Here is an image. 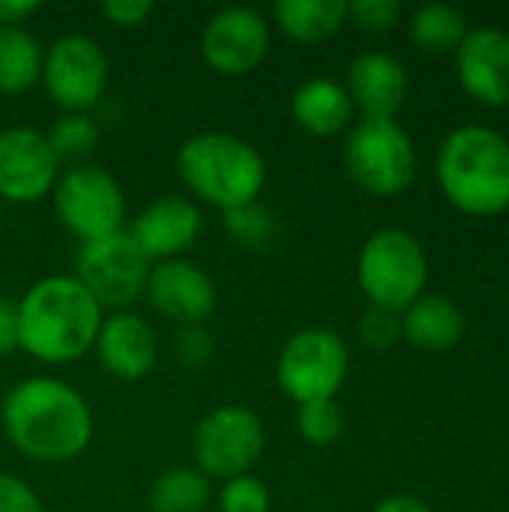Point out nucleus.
Returning a JSON list of instances; mask_svg holds the SVG:
<instances>
[{"instance_id": "dca6fc26", "label": "nucleus", "mask_w": 509, "mask_h": 512, "mask_svg": "<svg viewBox=\"0 0 509 512\" xmlns=\"http://www.w3.org/2000/svg\"><path fill=\"white\" fill-rule=\"evenodd\" d=\"M99 366L117 381H141L156 369L159 342L153 327L135 312H111L102 318L93 342Z\"/></svg>"}, {"instance_id": "39448f33", "label": "nucleus", "mask_w": 509, "mask_h": 512, "mask_svg": "<svg viewBox=\"0 0 509 512\" xmlns=\"http://www.w3.org/2000/svg\"><path fill=\"white\" fill-rule=\"evenodd\" d=\"M426 276V252L420 240L402 228H381L360 249L357 282L375 309L405 312L420 300Z\"/></svg>"}, {"instance_id": "1a4fd4ad", "label": "nucleus", "mask_w": 509, "mask_h": 512, "mask_svg": "<svg viewBox=\"0 0 509 512\" xmlns=\"http://www.w3.org/2000/svg\"><path fill=\"white\" fill-rule=\"evenodd\" d=\"M348 375V348L327 327H306L294 333L276 360V381L297 405L336 399Z\"/></svg>"}, {"instance_id": "c9c22d12", "label": "nucleus", "mask_w": 509, "mask_h": 512, "mask_svg": "<svg viewBox=\"0 0 509 512\" xmlns=\"http://www.w3.org/2000/svg\"><path fill=\"white\" fill-rule=\"evenodd\" d=\"M375 512H432L420 498H411V495H393L387 501H381Z\"/></svg>"}, {"instance_id": "f257e3e1", "label": "nucleus", "mask_w": 509, "mask_h": 512, "mask_svg": "<svg viewBox=\"0 0 509 512\" xmlns=\"http://www.w3.org/2000/svg\"><path fill=\"white\" fill-rule=\"evenodd\" d=\"M0 420L9 444L39 465H66L93 441L90 402L51 375L18 381L0 405Z\"/></svg>"}, {"instance_id": "20e7f679", "label": "nucleus", "mask_w": 509, "mask_h": 512, "mask_svg": "<svg viewBox=\"0 0 509 512\" xmlns=\"http://www.w3.org/2000/svg\"><path fill=\"white\" fill-rule=\"evenodd\" d=\"M438 183L471 216L509 207V144L486 126L456 129L438 153Z\"/></svg>"}, {"instance_id": "f03ea898", "label": "nucleus", "mask_w": 509, "mask_h": 512, "mask_svg": "<svg viewBox=\"0 0 509 512\" xmlns=\"http://www.w3.org/2000/svg\"><path fill=\"white\" fill-rule=\"evenodd\" d=\"M102 318V306L75 276H45L18 300V351L45 366L75 363L93 351Z\"/></svg>"}, {"instance_id": "4be33fe9", "label": "nucleus", "mask_w": 509, "mask_h": 512, "mask_svg": "<svg viewBox=\"0 0 509 512\" xmlns=\"http://www.w3.org/2000/svg\"><path fill=\"white\" fill-rule=\"evenodd\" d=\"M45 48L27 27H0V93L21 96L42 78Z\"/></svg>"}, {"instance_id": "5701e85b", "label": "nucleus", "mask_w": 509, "mask_h": 512, "mask_svg": "<svg viewBox=\"0 0 509 512\" xmlns=\"http://www.w3.org/2000/svg\"><path fill=\"white\" fill-rule=\"evenodd\" d=\"M213 498L210 477L192 468L162 471L150 486V510L153 512H204Z\"/></svg>"}, {"instance_id": "0eeeda50", "label": "nucleus", "mask_w": 509, "mask_h": 512, "mask_svg": "<svg viewBox=\"0 0 509 512\" xmlns=\"http://www.w3.org/2000/svg\"><path fill=\"white\" fill-rule=\"evenodd\" d=\"M51 201L60 225L78 243H93L123 231L126 198L120 183L105 168L87 162L66 168L54 183Z\"/></svg>"}, {"instance_id": "9b49d317", "label": "nucleus", "mask_w": 509, "mask_h": 512, "mask_svg": "<svg viewBox=\"0 0 509 512\" xmlns=\"http://www.w3.org/2000/svg\"><path fill=\"white\" fill-rule=\"evenodd\" d=\"M108 72V57L93 36L66 33L45 48L39 81L60 111L90 114V108L105 96Z\"/></svg>"}, {"instance_id": "6ab92c4d", "label": "nucleus", "mask_w": 509, "mask_h": 512, "mask_svg": "<svg viewBox=\"0 0 509 512\" xmlns=\"http://www.w3.org/2000/svg\"><path fill=\"white\" fill-rule=\"evenodd\" d=\"M291 114L297 120V126L309 135L318 138H330L339 135L354 114V102L348 96V90L333 81V78H312L303 81L294 96H291Z\"/></svg>"}, {"instance_id": "6e6552de", "label": "nucleus", "mask_w": 509, "mask_h": 512, "mask_svg": "<svg viewBox=\"0 0 509 512\" xmlns=\"http://www.w3.org/2000/svg\"><path fill=\"white\" fill-rule=\"evenodd\" d=\"M345 168L360 189L381 198L399 195L414 180V144L396 120L363 117L345 141Z\"/></svg>"}, {"instance_id": "423d86ee", "label": "nucleus", "mask_w": 509, "mask_h": 512, "mask_svg": "<svg viewBox=\"0 0 509 512\" xmlns=\"http://www.w3.org/2000/svg\"><path fill=\"white\" fill-rule=\"evenodd\" d=\"M267 450L264 420L246 405H219L201 417L192 435L195 468L210 480L252 474Z\"/></svg>"}, {"instance_id": "f8f14e48", "label": "nucleus", "mask_w": 509, "mask_h": 512, "mask_svg": "<svg viewBox=\"0 0 509 512\" xmlns=\"http://www.w3.org/2000/svg\"><path fill=\"white\" fill-rule=\"evenodd\" d=\"M273 45L267 18L252 6H225L219 9L201 36V54L207 66L225 78H240L255 72Z\"/></svg>"}, {"instance_id": "c85d7f7f", "label": "nucleus", "mask_w": 509, "mask_h": 512, "mask_svg": "<svg viewBox=\"0 0 509 512\" xmlns=\"http://www.w3.org/2000/svg\"><path fill=\"white\" fill-rule=\"evenodd\" d=\"M171 348H174V357L183 369H204L216 357V339L207 330V324L177 327Z\"/></svg>"}, {"instance_id": "2f4dec72", "label": "nucleus", "mask_w": 509, "mask_h": 512, "mask_svg": "<svg viewBox=\"0 0 509 512\" xmlns=\"http://www.w3.org/2000/svg\"><path fill=\"white\" fill-rule=\"evenodd\" d=\"M0 512H42V501L21 477L0 471Z\"/></svg>"}, {"instance_id": "bb28decb", "label": "nucleus", "mask_w": 509, "mask_h": 512, "mask_svg": "<svg viewBox=\"0 0 509 512\" xmlns=\"http://www.w3.org/2000/svg\"><path fill=\"white\" fill-rule=\"evenodd\" d=\"M342 426H345V420H342V408L336 405V399L306 402L297 411V429L306 444L327 447L342 435Z\"/></svg>"}, {"instance_id": "e433bc0d", "label": "nucleus", "mask_w": 509, "mask_h": 512, "mask_svg": "<svg viewBox=\"0 0 509 512\" xmlns=\"http://www.w3.org/2000/svg\"><path fill=\"white\" fill-rule=\"evenodd\" d=\"M0 243H3V225H0Z\"/></svg>"}, {"instance_id": "ddd939ff", "label": "nucleus", "mask_w": 509, "mask_h": 512, "mask_svg": "<svg viewBox=\"0 0 509 512\" xmlns=\"http://www.w3.org/2000/svg\"><path fill=\"white\" fill-rule=\"evenodd\" d=\"M60 162L45 132L9 126L0 132V198L9 204H36L54 192Z\"/></svg>"}, {"instance_id": "412c9836", "label": "nucleus", "mask_w": 509, "mask_h": 512, "mask_svg": "<svg viewBox=\"0 0 509 512\" xmlns=\"http://www.w3.org/2000/svg\"><path fill=\"white\" fill-rule=\"evenodd\" d=\"M273 18L294 42H321L333 36L348 18L345 0H279Z\"/></svg>"}, {"instance_id": "72a5a7b5", "label": "nucleus", "mask_w": 509, "mask_h": 512, "mask_svg": "<svg viewBox=\"0 0 509 512\" xmlns=\"http://www.w3.org/2000/svg\"><path fill=\"white\" fill-rule=\"evenodd\" d=\"M18 351V303L0 297V357Z\"/></svg>"}, {"instance_id": "393cba45", "label": "nucleus", "mask_w": 509, "mask_h": 512, "mask_svg": "<svg viewBox=\"0 0 509 512\" xmlns=\"http://www.w3.org/2000/svg\"><path fill=\"white\" fill-rule=\"evenodd\" d=\"M51 153L57 156V162H69L72 165H84V159L96 150L99 144V126L90 114L84 111H63L54 126L45 132Z\"/></svg>"}, {"instance_id": "f704fd0d", "label": "nucleus", "mask_w": 509, "mask_h": 512, "mask_svg": "<svg viewBox=\"0 0 509 512\" xmlns=\"http://www.w3.org/2000/svg\"><path fill=\"white\" fill-rule=\"evenodd\" d=\"M39 9L36 0H0V27H24Z\"/></svg>"}, {"instance_id": "a211bd4d", "label": "nucleus", "mask_w": 509, "mask_h": 512, "mask_svg": "<svg viewBox=\"0 0 509 512\" xmlns=\"http://www.w3.org/2000/svg\"><path fill=\"white\" fill-rule=\"evenodd\" d=\"M345 90H348L354 108H360L366 117L393 120V114L405 102L408 75L396 57H390L384 51H369V54L354 57V63L348 69Z\"/></svg>"}, {"instance_id": "aec40b11", "label": "nucleus", "mask_w": 509, "mask_h": 512, "mask_svg": "<svg viewBox=\"0 0 509 512\" xmlns=\"http://www.w3.org/2000/svg\"><path fill=\"white\" fill-rule=\"evenodd\" d=\"M399 321H402V336L426 351L453 348L465 333V318L459 306L447 297H420L405 309Z\"/></svg>"}, {"instance_id": "7c9ffc66", "label": "nucleus", "mask_w": 509, "mask_h": 512, "mask_svg": "<svg viewBox=\"0 0 509 512\" xmlns=\"http://www.w3.org/2000/svg\"><path fill=\"white\" fill-rule=\"evenodd\" d=\"M348 18L369 33H387L402 18L399 0H354L348 3Z\"/></svg>"}, {"instance_id": "9d476101", "label": "nucleus", "mask_w": 509, "mask_h": 512, "mask_svg": "<svg viewBox=\"0 0 509 512\" xmlns=\"http://www.w3.org/2000/svg\"><path fill=\"white\" fill-rule=\"evenodd\" d=\"M150 267L153 264L144 258V252L123 228L102 240L81 243L72 276L90 291L102 312H126V306H132L144 294Z\"/></svg>"}, {"instance_id": "2eb2a0df", "label": "nucleus", "mask_w": 509, "mask_h": 512, "mask_svg": "<svg viewBox=\"0 0 509 512\" xmlns=\"http://www.w3.org/2000/svg\"><path fill=\"white\" fill-rule=\"evenodd\" d=\"M204 231L201 207L186 195H162L150 201L132 222L129 237L150 264L183 258Z\"/></svg>"}, {"instance_id": "cd10ccee", "label": "nucleus", "mask_w": 509, "mask_h": 512, "mask_svg": "<svg viewBox=\"0 0 509 512\" xmlns=\"http://www.w3.org/2000/svg\"><path fill=\"white\" fill-rule=\"evenodd\" d=\"M270 507V489L255 474L225 480L219 489V512H270Z\"/></svg>"}, {"instance_id": "c756f323", "label": "nucleus", "mask_w": 509, "mask_h": 512, "mask_svg": "<svg viewBox=\"0 0 509 512\" xmlns=\"http://www.w3.org/2000/svg\"><path fill=\"white\" fill-rule=\"evenodd\" d=\"M357 336L366 348L372 351H387L396 345V339L402 336V321L396 312H387V309H369L363 312V318L357 321Z\"/></svg>"}, {"instance_id": "473e14b6", "label": "nucleus", "mask_w": 509, "mask_h": 512, "mask_svg": "<svg viewBox=\"0 0 509 512\" xmlns=\"http://www.w3.org/2000/svg\"><path fill=\"white\" fill-rule=\"evenodd\" d=\"M102 15L114 27L132 30L153 15V3H147V0H108V3H102Z\"/></svg>"}, {"instance_id": "f3484780", "label": "nucleus", "mask_w": 509, "mask_h": 512, "mask_svg": "<svg viewBox=\"0 0 509 512\" xmlns=\"http://www.w3.org/2000/svg\"><path fill=\"white\" fill-rule=\"evenodd\" d=\"M459 78L462 87L483 105L509 102V33L480 27L468 30L459 45Z\"/></svg>"}, {"instance_id": "4468645a", "label": "nucleus", "mask_w": 509, "mask_h": 512, "mask_svg": "<svg viewBox=\"0 0 509 512\" xmlns=\"http://www.w3.org/2000/svg\"><path fill=\"white\" fill-rule=\"evenodd\" d=\"M144 294L150 306L177 327L207 324L219 303L213 276L189 258L153 264Z\"/></svg>"}, {"instance_id": "b1692460", "label": "nucleus", "mask_w": 509, "mask_h": 512, "mask_svg": "<svg viewBox=\"0 0 509 512\" xmlns=\"http://www.w3.org/2000/svg\"><path fill=\"white\" fill-rule=\"evenodd\" d=\"M465 36H468L465 15L447 3H429L417 9L411 18V39L423 51H432V54L453 51L462 45Z\"/></svg>"}, {"instance_id": "a878e982", "label": "nucleus", "mask_w": 509, "mask_h": 512, "mask_svg": "<svg viewBox=\"0 0 509 512\" xmlns=\"http://www.w3.org/2000/svg\"><path fill=\"white\" fill-rule=\"evenodd\" d=\"M222 216H225L228 237L237 246H246V249H267L276 240V234H279V225H276L273 210H267L261 201L246 204V207H237V210L222 213Z\"/></svg>"}, {"instance_id": "4c0bfd02", "label": "nucleus", "mask_w": 509, "mask_h": 512, "mask_svg": "<svg viewBox=\"0 0 509 512\" xmlns=\"http://www.w3.org/2000/svg\"><path fill=\"white\" fill-rule=\"evenodd\" d=\"M0 405H3V399H0Z\"/></svg>"}, {"instance_id": "7ed1b4c3", "label": "nucleus", "mask_w": 509, "mask_h": 512, "mask_svg": "<svg viewBox=\"0 0 509 512\" xmlns=\"http://www.w3.org/2000/svg\"><path fill=\"white\" fill-rule=\"evenodd\" d=\"M177 174L198 201L222 213L261 201L267 186L264 156L231 132H198L186 138L177 150Z\"/></svg>"}]
</instances>
